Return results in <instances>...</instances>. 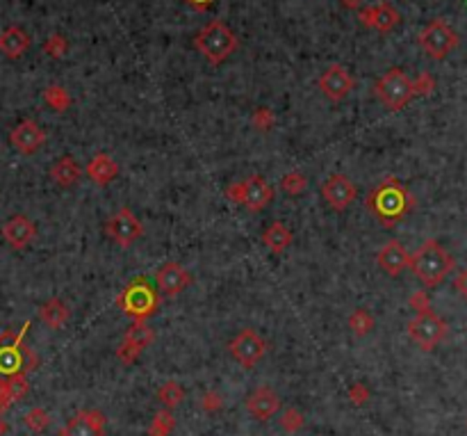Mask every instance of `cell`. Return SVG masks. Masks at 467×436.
Masks as SVG:
<instances>
[{
	"instance_id": "1",
	"label": "cell",
	"mask_w": 467,
	"mask_h": 436,
	"mask_svg": "<svg viewBox=\"0 0 467 436\" xmlns=\"http://www.w3.org/2000/svg\"><path fill=\"white\" fill-rule=\"evenodd\" d=\"M367 206L381 222V226L392 229L415 208V197L401 181L390 176L372 190V195L367 197Z\"/></svg>"
},
{
	"instance_id": "2",
	"label": "cell",
	"mask_w": 467,
	"mask_h": 436,
	"mask_svg": "<svg viewBox=\"0 0 467 436\" xmlns=\"http://www.w3.org/2000/svg\"><path fill=\"white\" fill-rule=\"evenodd\" d=\"M411 267L426 288L440 286L454 270V258L437 240H426L411 256Z\"/></svg>"
},
{
	"instance_id": "3",
	"label": "cell",
	"mask_w": 467,
	"mask_h": 436,
	"mask_svg": "<svg viewBox=\"0 0 467 436\" xmlns=\"http://www.w3.org/2000/svg\"><path fill=\"white\" fill-rule=\"evenodd\" d=\"M25 325L18 334H9L5 332L0 336V377L3 380H9L14 375H25L27 370L37 368V356L23 347V336L27 332Z\"/></svg>"
},
{
	"instance_id": "4",
	"label": "cell",
	"mask_w": 467,
	"mask_h": 436,
	"mask_svg": "<svg viewBox=\"0 0 467 436\" xmlns=\"http://www.w3.org/2000/svg\"><path fill=\"white\" fill-rule=\"evenodd\" d=\"M194 44H197V48L203 53V57H206L210 64H221V62H226L232 53H235L237 37L226 23L212 21L197 35V42Z\"/></svg>"
},
{
	"instance_id": "5",
	"label": "cell",
	"mask_w": 467,
	"mask_h": 436,
	"mask_svg": "<svg viewBox=\"0 0 467 436\" xmlns=\"http://www.w3.org/2000/svg\"><path fill=\"white\" fill-rule=\"evenodd\" d=\"M116 304H119V308L128 317L146 320V317L155 315V311H158L160 297L149 281H146L144 277H137L123 288V293L116 297Z\"/></svg>"
},
{
	"instance_id": "6",
	"label": "cell",
	"mask_w": 467,
	"mask_h": 436,
	"mask_svg": "<svg viewBox=\"0 0 467 436\" xmlns=\"http://www.w3.org/2000/svg\"><path fill=\"white\" fill-rule=\"evenodd\" d=\"M417 94L413 80L408 78L406 71L401 69H390L385 71L381 78L376 80V96L387 110L399 112L404 110L411 99Z\"/></svg>"
},
{
	"instance_id": "7",
	"label": "cell",
	"mask_w": 467,
	"mask_h": 436,
	"mask_svg": "<svg viewBox=\"0 0 467 436\" xmlns=\"http://www.w3.org/2000/svg\"><path fill=\"white\" fill-rule=\"evenodd\" d=\"M226 195L230 201L239 203V206H244L247 210L260 212L274 201V188H271L262 176L253 174V176H249L244 181L232 183V186L226 190Z\"/></svg>"
},
{
	"instance_id": "8",
	"label": "cell",
	"mask_w": 467,
	"mask_h": 436,
	"mask_svg": "<svg viewBox=\"0 0 467 436\" xmlns=\"http://www.w3.org/2000/svg\"><path fill=\"white\" fill-rule=\"evenodd\" d=\"M408 336L420 350L429 352L447 336V322L433 311H422L408 322Z\"/></svg>"
},
{
	"instance_id": "9",
	"label": "cell",
	"mask_w": 467,
	"mask_h": 436,
	"mask_svg": "<svg viewBox=\"0 0 467 436\" xmlns=\"http://www.w3.org/2000/svg\"><path fill=\"white\" fill-rule=\"evenodd\" d=\"M456 44H459V37H456V32L444 21L429 23L420 35V46L424 48L426 55L433 57V60L447 57L456 48Z\"/></svg>"
},
{
	"instance_id": "10",
	"label": "cell",
	"mask_w": 467,
	"mask_h": 436,
	"mask_svg": "<svg viewBox=\"0 0 467 436\" xmlns=\"http://www.w3.org/2000/svg\"><path fill=\"white\" fill-rule=\"evenodd\" d=\"M230 354L242 368H253L260 363V358L267 352V341L253 329H242V332L230 341Z\"/></svg>"
},
{
	"instance_id": "11",
	"label": "cell",
	"mask_w": 467,
	"mask_h": 436,
	"mask_svg": "<svg viewBox=\"0 0 467 436\" xmlns=\"http://www.w3.org/2000/svg\"><path fill=\"white\" fill-rule=\"evenodd\" d=\"M108 236L116 242L119 247H132L144 236V226L142 222L137 219V215L128 208L123 206L114 212V215L108 219Z\"/></svg>"
},
{
	"instance_id": "12",
	"label": "cell",
	"mask_w": 467,
	"mask_h": 436,
	"mask_svg": "<svg viewBox=\"0 0 467 436\" xmlns=\"http://www.w3.org/2000/svg\"><path fill=\"white\" fill-rule=\"evenodd\" d=\"M356 186L351 178L344 174H330V176L322 183V197L335 212L347 210L356 201Z\"/></svg>"
},
{
	"instance_id": "13",
	"label": "cell",
	"mask_w": 467,
	"mask_h": 436,
	"mask_svg": "<svg viewBox=\"0 0 467 436\" xmlns=\"http://www.w3.org/2000/svg\"><path fill=\"white\" fill-rule=\"evenodd\" d=\"M351 90H354V78L342 64H330L322 73V78H319V92L333 103L344 101L351 94Z\"/></svg>"
},
{
	"instance_id": "14",
	"label": "cell",
	"mask_w": 467,
	"mask_h": 436,
	"mask_svg": "<svg viewBox=\"0 0 467 436\" xmlns=\"http://www.w3.org/2000/svg\"><path fill=\"white\" fill-rule=\"evenodd\" d=\"M9 142H12V147L18 153H23V156H32V153H37L39 149L44 147L46 133H44V128L37 121L25 119V121H21L12 131V135H9Z\"/></svg>"
},
{
	"instance_id": "15",
	"label": "cell",
	"mask_w": 467,
	"mask_h": 436,
	"mask_svg": "<svg viewBox=\"0 0 467 436\" xmlns=\"http://www.w3.org/2000/svg\"><path fill=\"white\" fill-rule=\"evenodd\" d=\"M155 284H158V290L162 295L176 297L192 284V274L180 263H167L155 272Z\"/></svg>"
},
{
	"instance_id": "16",
	"label": "cell",
	"mask_w": 467,
	"mask_h": 436,
	"mask_svg": "<svg viewBox=\"0 0 467 436\" xmlns=\"http://www.w3.org/2000/svg\"><path fill=\"white\" fill-rule=\"evenodd\" d=\"M151 343H153V329L144 320H135V325L128 329V334H125L119 347V358L123 363H132L144 347H149Z\"/></svg>"
},
{
	"instance_id": "17",
	"label": "cell",
	"mask_w": 467,
	"mask_h": 436,
	"mask_svg": "<svg viewBox=\"0 0 467 436\" xmlns=\"http://www.w3.org/2000/svg\"><path fill=\"white\" fill-rule=\"evenodd\" d=\"M280 406H283V402H280L278 393L271 391L269 386H260L258 391H253L247 397V411L260 423L274 418V416L280 411Z\"/></svg>"
},
{
	"instance_id": "18",
	"label": "cell",
	"mask_w": 467,
	"mask_h": 436,
	"mask_svg": "<svg viewBox=\"0 0 467 436\" xmlns=\"http://www.w3.org/2000/svg\"><path fill=\"white\" fill-rule=\"evenodd\" d=\"M3 238L9 247L14 249H25L30 242L37 238V226L32 224L30 217L25 215H14L3 224Z\"/></svg>"
},
{
	"instance_id": "19",
	"label": "cell",
	"mask_w": 467,
	"mask_h": 436,
	"mask_svg": "<svg viewBox=\"0 0 467 436\" xmlns=\"http://www.w3.org/2000/svg\"><path fill=\"white\" fill-rule=\"evenodd\" d=\"M376 263L385 274L399 277L406 267H411V254H408L406 247L399 240H390L381 251H378Z\"/></svg>"
},
{
	"instance_id": "20",
	"label": "cell",
	"mask_w": 467,
	"mask_h": 436,
	"mask_svg": "<svg viewBox=\"0 0 467 436\" xmlns=\"http://www.w3.org/2000/svg\"><path fill=\"white\" fill-rule=\"evenodd\" d=\"M64 436H105V416L96 409L80 411L66 423Z\"/></svg>"
},
{
	"instance_id": "21",
	"label": "cell",
	"mask_w": 467,
	"mask_h": 436,
	"mask_svg": "<svg viewBox=\"0 0 467 436\" xmlns=\"http://www.w3.org/2000/svg\"><path fill=\"white\" fill-rule=\"evenodd\" d=\"M87 176H89L96 186H108L116 176H119V164L108 153H96V156L87 164Z\"/></svg>"
},
{
	"instance_id": "22",
	"label": "cell",
	"mask_w": 467,
	"mask_h": 436,
	"mask_svg": "<svg viewBox=\"0 0 467 436\" xmlns=\"http://www.w3.org/2000/svg\"><path fill=\"white\" fill-rule=\"evenodd\" d=\"M80 176H82V169H80V164H77V160L73 156H62L51 169V178L62 188L75 186V183L80 181Z\"/></svg>"
},
{
	"instance_id": "23",
	"label": "cell",
	"mask_w": 467,
	"mask_h": 436,
	"mask_svg": "<svg viewBox=\"0 0 467 436\" xmlns=\"http://www.w3.org/2000/svg\"><path fill=\"white\" fill-rule=\"evenodd\" d=\"M292 231L283 224V222H271V224L265 229V234H262V242H265V247L269 251H274V254H283V251L292 245Z\"/></svg>"
},
{
	"instance_id": "24",
	"label": "cell",
	"mask_w": 467,
	"mask_h": 436,
	"mask_svg": "<svg viewBox=\"0 0 467 436\" xmlns=\"http://www.w3.org/2000/svg\"><path fill=\"white\" fill-rule=\"evenodd\" d=\"M27 46H30V37H27L21 28H7V30L0 35V51L7 57H21Z\"/></svg>"
},
{
	"instance_id": "25",
	"label": "cell",
	"mask_w": 467,
	"mask_h": 436,
	"mask_svg": "<svg viewBox=\"0 0 467 436\" xmlns=\"http://www.w3.org/2000/svg\"><path fill=\"white\" fill-rule=\"evenodd\" d=\"M71 311L69 306H66L62 299H48L46 304H42V308H39V317L44 320V322L51 327V329H60L66 325V320H69Z\"/></svg>"
},
{
	"instance_id": "26",
	"label": "cell",
	"mask_w": 467,
	"mask_h": 436,
	"mask_svg": "<svg viewBox=\"0 0 467 436\" xmlns=\"http://www.w3.org/2000/svg\"><path fill=\"white\" fill-rule=\"evenodd\" d=\"M365 21L369 25H374L376 30L387 32V30H392V28L399 23V14L394 12L390 5H381V7L369 9V12L365 14Z\"/></svg>"
},
{
	"instance_id": "27",
	"label": "cell",
	"mask_w": 467,
	"mask_h": 436,
	"mask_svg": "<svg viewBox=\"0 0 467 436\" xmlns=\"http://www.w3.org/2000/svg\"><path fill=\"white\" fill-rule=\"evenodd\" d=\"M374 325H376L374 317H372V313L367 311V308H356V311L349 315V329H351V332H354L358 338L372 334Z\"/></svg>"
},
{
	"instance_id": "28",
	"label": "cell",
	"mask_w": 467,
	"mask_h": 436,
	"mask_svg": "<svg viewBox=\"0 0 467 436\" xmlns=\"http://www.w3.org/2000/svg\"><path fill=\"white\" fill-rule=\"evenodd\" d=\"M158 400L164 404V409H173V406H178L182 400H185V391L182 386L176 384V382H167L158 391Z\"/></svg>"
},
{
	"instance_id": "29",
	"label": "cell",
	"mask_w": 467,
	"mask_h": 436,
	"mask_svg": "<svg viewBox=\"0 0 467 436\" xmlns=\"http://www.w3.org/2000/svg\"><path fill=\"white\" fill-rule=\"evenodd\" d=\"M280 188H283V192H287L289 197H297L308 188V178L301 171H289L280 178Z\"/></svg>"
},
{
	"instance_id": "30",
	"label": "cell",
	"mask_w": 467,
	"mask_h": 436,
	"mask_svg": "<svg viewBox=\"0 0 467 436\" xmlns=\"http://www.w3.org/2000/svg\"><path fill=\"white\" fill-rule=\"evenodd\" d=\"M23 420H25L27 430H32L35 434H39V432H44L48 428V423H51V416H48V411L42 409V406H35V409H30L23 416Z\"/></svg>"
},
{
	"instance_id": "31",
	"label": "cell",
	"mask_w": 467,
	"mask_h": 436,
	"mask_svg": "<svg viewBox=\"0 0 467 436\" xmlns=\"http://www.w3.org/2000/svg\"><path fill=\"white\" fill-rule=\"evenodd\" d=\"M173 416L169 413V409L164 411H158L155 413V420L151 425V436H169L171 430H173Z\"/></svg>"
},
{
	"instance_id": "32",
	"label": "cell",
	"mask_w": 467,
	"mask_h": 436,
	"mask_svg": "<svg viewBox=\"0 0 467 436\" xmlns=\"http://www.w3.org/2000/svg\"><path fill=\"white\" fill-rule=\"evenodd\" d=\"M5 384H7L9 395H12V400H21V397H25V393H27V380H25V375L9 377V380H5Z\"/></svg>"
},
{
	"instance_id": "33",
	"label": "cell",
	"mask_w": 467,
	"mask_h": 436,
	"mask_svg": "<svg viewBox=\"0 0 467 436\" xmlns=\"http://www.w3.org/2000/svg\"><path fill=\"white\" fill-rule=\"evenodd\" d=\"M280 425H283L285 432H297L304 428V416H301V411L297 409H287L283 413V420H280Z\"/></svg>"
},
{
	"instance_id": "34",
	"label": "cell",
	"mask_w": 467,
	"mask_h": 436,
	"mask_svg": "<svg viewBox=\"0 0 467 436\" xmlns=\"http://www.w3.org/2000/svg\"><path fill=\"white\" fill-rule=\"evenodd\" d=\"M46 99H48V103L53 105L55 110H64L66 108V96H64V90H57V87H51V90H48V94H46Z\"/></svg>"
},
{
	"instance_id": "35",
	"label": "cell",
	"mask_w": 467,
	"mask_h": 436,
	"mask_svg": "<svg viewBox=\"0 0 467 436\" xmlns=\"http://www.w3.org/2000/svg\"><path fill=\"white\" fill-rule=\"evenodd\" d=\"M253 123H256L260 131H269L271 123H274V114H269L265 108H260V112L253 117Z\"/></svg>"
},
{
	"instance_id": "36",
	"label": "cell",
	"mask_w": 467,
	"mask_h": 436,
	"mask_svg": "<svg viewBox=\"0 0 467 436\" xmlns=\"http://www.w3.org/2000/svg\"><path fill=\"white\" fill-rule=\"evenodd\" d=\"M349 397H351V402H354V404L360 406V404H365V402L369 400V391L365 389L363 384H356L354 389L349 391Z\"/></svg>"
},
{
	"instance_id": "37",
	"label": "cell",
	"mask_w": 467,
	"mask_h": 436,
	"mask_svg": "<svg viewBox=\"0 0 467 436\" xmlns=\"http://www.w3.org/2000/svg\"><path fill=\"white\" fill-rule=\"evenodd\" d=\"M203 409L206 411H215V409H221V395L210 391L206 393V397H203Z\"/></svg>"
},
{
	"instance_id": "38",
	"label": "cell",
	"mask_w": 467,
	"mask_h": 436,
	"mask_svg": "<svg viewBox=\"0 0 467 436\" xmlns=\"http://www.w3.org/2000/svg\"><path fill=\"white\" fill-rule=\"evenodd\" d=\"M12 402L14 400H12V395H9V391H7V384L0 382V411H5Z\"/></svg>"
},
{
	"instance_id": "39",
	"label": "cell",
	"mask_w": 467,
	"mask_h": 436,
	"mask_svg": "<svg viewBox=\"0 0 467 436\" xmlns=\"http://www.w3.org/2000/svg\"><path fill=\"white\" fill-rule=\"evenodd\" d=\"M456 290H459V295L463 299H467V267L463 270L459 277H456Z\"/></svg>"
},
{
	"instance_id": "40",
	"label": "cell",
	"mask_w": 467,
	"mask_h": 436,
	"mask_svg": "<svg viewBox=\"0 0 467 436\" xmlns=\"http://www.w3.org/2000/svg\"><path fill=\"white\" fill-rule=\"evenodd\" d=\"M411 306H415L417 311H429V308H426V297L422 295V293H417V295H413V299H411Z\"/></svg>"
},
{
	"instance_id": "41",
	"label": "cell",
	"mask_w": 467,
	"mask_h": 436,
	"mask_svg": "<svg viewBox=\"0 0 467 436\" xmlns=\"http://www.w3.org/2000/svg\"><path fill=\"white\" fill-rule=\"evenodd\" d=\"M189 3H192V5H197V7H208V5L212 3V0H189Z\"/></svg>"
},
{
	"instance_id": "42",
	"label": "cell",
	"mask_w": 467,
	"mask_h": 436,
	"mask_svg": "<svg viewBox=\"0 0 467 436\" xmlns=\"http://www.w3.org/2000/svg\"><path fill=\"white\" fill-rule=\"evenodd\" d=\"M5 432H7V423H5L3 418H0V436H3Z\"/></svg>"
},
{
	"instance_id": "43",
	"label": "cell",
	"mask_w": 467,
	"mask_h": 436,
	"mask_svg": "<svg viewBox=\"0 0 467 436\" xmlns=\"http://www.w3.org/2000/svg\"><path fill=\"white\" fill-rule=\"evenodd\" d=\"M347 3H349V5H354V3H356V0H347Z\"/></svg>"
},
{
	"instance_id": "44",
	"label": "cell",
	"mask_w": 467,
	"mask_h": 436,
	"mask_svg": "<svg viewBox=\"0 0 467 436\" xmlns=\"http://www.w3.org/2000/svg\"><path fill=\"white\" fill-rule=\"evenodd\" d=\"M60 436H64V434H62V432H60Z\"/></svg>"
}]
</instances>
